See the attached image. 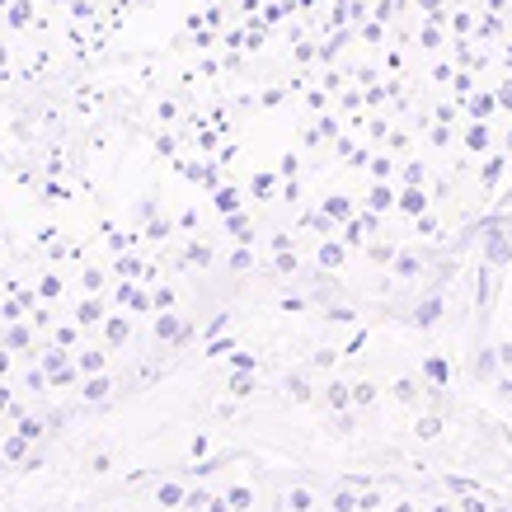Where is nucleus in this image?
Returning a JSON list of instances; mask_svg holds the SVG:
<instances>
[{
	"label": "nucleus",
	"instance_id": "nucleus-1",
	"mask_svg": "<svg viewBox=\"0 0 512 512\" xmlns=\"http://www.w3.org/2000/svg\"><path fill=\"white\" fill-rule=\"evenodd\" d=\"M226 231H231L235 245H254V221H249L245 212H231V217H226Z\"/></svg>",
	"mask_w": 512,
	"mask_h": 512
},
{
	"label": "nucleus",
	"instance_id": "nucleus-2",
	"mask_svg": "<svg viewBox=\"0 0 512 512\" xmlns=\"http://www.w3.org/2000/svg\"><path fill=\"white\" fill-rule=\"evenodd\" d=\"M118 301H123V306H132V311H151V306H156V296H146L141 287H132V282H123V287H118Z\"/></svg>",
	"mask_w": 512,
	"mask_h": 512
},
{
	"label": "nucleus",
	"instance_id": "nucleus-3",
	"mask_svg": "<svg viewBox=\"0 0 512 512\" xmlns=\"http://www.w3.org/2000/svg\"><path fill=\"white\" fill-rule=\"evenodd\" d=\"M99 320H104V301H94V296H90V301H80V306H76V325L80 329L99 325Z\"/></svg>",
	"mask_w": 512,
	"mask_h": 512
},
{
	"label": "nucleus",
	"instance_id": "nucleus-4",
	"mask_svg": "<svg viewBox=\"0 0 512 512\" xmlns=\"http://www.w3.org/2000/svg\"><path fill=\"white\" fill-rule=\"evenodd\" d=\"M156 503H160V508H179V503H188L184 484H160V489H156Z\"/></svg>",
	"mask_w": 512,
	"mask_h": 512
},
{
	"label": "nucleus",
	"instance_id": "nucleus-5",
	"mask_svg": "<svg viewBox=\"0 0 512 512\" xmlns=\"http://www.w3.org/2000/svg\"><path fill=\"white\" fill-rule=\"evenodd\" d=\"M109 390H113L109 376H90V381L80 386V395H85V400H109Z\"/></svg>",
	"mask_w": 512,
	"mask_h": 512
},
{
	"label": "nucleus",
	"instance_id": "nucleus-6",
	"mask_svg": "<svg viewBox=\"0 0 512 512\" xmlns=\"http://www.w3.org/2000/svg\"><path fill=\"white\" fill-rule=\"evenodd\" d=\"M104 362H109V357H104V353H99V348H85V353H80L76 357V367H80V376H85V372H104Z\"/></svg>",
	"mask_w": 512,
	"mask_h": 512
},
{
	"label": "nucleus",
	"instance_id": "nucleus-7",
	"mask_svg": "<svg viewBox=\"0 0 512 512\" xmlns=\"http://www.w3.org/2000/svg\"><path fill=\"white\" fill-rule=\"evenodd\" d=\"M217 212H221V217L240 212V188H217Z\"/></svg>",
	"mask_w": 512,
	"mask_h": 512
},
{
	"label": "nucleus",
	"instance_id": "nucleus-8",
	"mask_svg": "<svg viewBox=\"0 0 512 512\" xmlns=\"http://www.w3.org/2000/svg\"><path fill=\"white\" fill-rule=\"evenodd\" d=\"M5 343H10V348H33V334L15 320V325H5Z\"/></svg>",
	"mask_w": 512,
	"mask_h": 512
},
{
	"label": "nucleus",
	"instance_id": "nucleus-9",
	"mask_svg": "<svg viewBox=\"0 0 512 512\" xmlns=\"http://www.w3.org/2000/svg\"><path fill=\"white\" fill-rule=\"evenodd\" d=\"M0 451H5V461H19V456H24V451H29V437H24V433L5 437V442H0Z\"/></svg>",
	"mask_w": 512,
	"mask_h": 512
},
{
	"label": "nucleus",
	"instance_id": "nucleus-10",
	"mask_svg": "<svg viewBox=\"0 0 512 512\" xmlns=\"http://www.w3.org/2000/svg\"><path fill=\"white\" fill-rule=\"evenodd\" d=\"M38 362H43V372L52 376V372H62V367H66V353H62V348H43V353H38Z\"/></svg>",
	"mask_w": 512,
	"mask_h": 512
},
{
	"label": "nucleus",
	"instance_id": "nucleus-11",
	"mask_svg": "<svg viewBox=\"0 0 512 512\" xmlns=\"http://www.w3.org/2000/svg\"><path fill=\"white\" fill-rule=\"evenodd\" d=\"M226 503H231L235 512H245V508H254V489H249V484H240V489H231V494H226Z\"/></svg>",
	"mask_w": 512,
	"mask_h": 512
},
{
	"label": "nucleus",
	"instance_id": "nucleus-12",
	"mask_svg": "<svg viewBox=\"0 0 512 512\" xmlns=\"http://www.w3.org/2000/svg\"><path fill=\"white\" fill-rule=\"evenodd\" d=\"M273 193H278V179H273V174H254V198L268 202Z\"/></svg>",
	"mask_w": 512,
	"mask_h": 512
},
{
	"label": "nucleus",
	"instance_id": "nucleus-13",
	"mask_svg": "<svg viewBox=\"0 0 512 512\" xmlns=\"http://www.w3.org/2000/svg\"><path fill=\"white\" fill-rule=\"evenodd\" d=\"M156 334H160V339H179V315H160Z\"/></svg>",
	"mask_w": 512,
	"mask_h": 512
},
{
	"label": "nucleus",
	"instance_id": "nucleus-14",
	"mask_svg": "<svg viewBox=\"0 0 512 512\" xmlns=\"http://www.w3.org/2000/svg\"><path fill=\"white\" fill-rule=\"evenodd\" d=\"M19 433L29 437V442H38V437L47 433V423H43V419H19Z\"/></svg>",
	"mask_w": 512,
	"mask_h": 512
},
{
	"label": "nucleus",
	"instance_id": "nucleus-15",
	"mask_svg": "<svg viewBox=\"0 0 512 512\" xmlns=\"http://www.w3.org/2000/svg\"><path fill=\"white\" fill-rule=\"evenodd\" d=\"M113 273H118V278H137V273H141V264H137V259H132V254H127V259H123V254H118V264H113Z\"/></svg>",
	"mask_w": 512,
	"mask_h": 512
},
{
	"label": "nucleus",
	"instance_id": "nucleus-16",
	"mask_svg": "<svg viewBox=\"0 0 512 512\" xmlns=\"http://www.w3.org/2000/svg\"><path fill=\"white\" fill-rule=\"evenodd\" d=\"M132 339V325L127 320H109V343H127Z\"/></svg>",
	"mask_w": 512,
	"mask_h": 512
},
{
	"label": "nucleus",
	"instance_id": "nucleus-17",
	"mask_svg": "<svg viewBox=\"0 0 512 512\" xmlns=\"http://www.w3.org/2000/svg\"><path fill=\"white\" fill-rule=\"evenodd\" d=\"M38 296H43V301H57V296H62V278H43L38 282Z\"/></svg>",
	"mask_w": 512,
	"mask_h": 512
},
{
	"label": "nucleus",
	"instance_id": "nucleus-18",
	"mask_svg": "<svg viewBox=\"0 0 512 512\" xmlns=\"http://www.w3.org/2000/svg\"><path fill=\"white\" fill-rule=\"evenodd\" d=\"M174 306V287H156V311H170Z\"/></svg>",
	"mask_w": 512,
	"mask_h": 512
},
{
	"label": "nucleus",
	"instance_id": "nucleus-19",
	"mask_svg": "<svg viewBox=\"0 0 512 512\" xmlns=\"http://www.w3.org/2000/svg\"><path fill=\"white\" fill-rule=\"evenodd\" d=\"M188 254H193V264H202V268L212 264V249H202V245H193V249H188Z\"/></svg>",
	"mask_w": 512,
	"mask_h": 512
},
{
	"label": "nucleus",
	"instance_id": "nucleus-20",
	"mask_svg": "<svg viewBox=\"0 0 512 512\" xmlns=\"http://www.w3.org/2000/svg\"><path fill=\"white\" fill-rule=\"evenodd\" d=\"M287 503H292V508H296V512H306V508H311V494H301V489H296V494H292V498H287Z\"/></svg>",
	"mask_w": 512,
	"mask_h": 512
},
{
	"label": "nucleus",
	"instance_id": "nucleus-21",
	"mask_svg": "<svg viewBox=\"0 0 512 512\" xmlns=\"http://www.w3.org/2000/svg\"><path fill=\"white\" fill-rule=\"evenodd\" d=\"M254 259H249V249H240V254H231V268H249Z\"/></svg>",
	"mask_w": 512,
	"mask_h": 512
},
{
	"label": "nucleus",
	"instance_id": "nucleus-22",
	"mask_svg": "<svg viewBox=\"0 0 512 512\" xmlns=\"http://www.w3.org/2000/svg\"><path fill=\"white\" fill-rule=\"evenodd\" d=\"M5 372H10V362H5V353H0V376H5Z\"/></svg>",
	"mask_w": 512,
	"mask_h": 512
}]
</instances>
